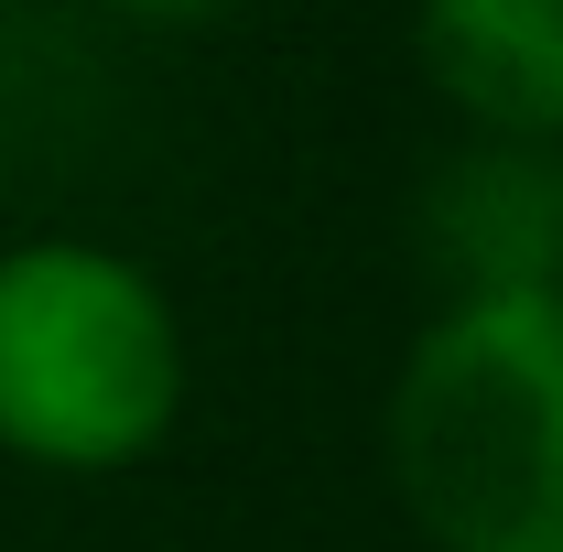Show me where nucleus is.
Returning <instances> with one entry per match:
<instances>
[{"label":"nucleus","mask_w":563,"mask_h":552,"mask_svg":"<svg viewBox=\"0 0 563 552\" xmlns=\"http://www.w3.org/2000/svg\"><path fill=\"white\" fill-rule=\"evenodd\" d=\"M379 455L433 552H563V292H455L401 346Z\"/></svg>","instance_id":"nucleus-1"},{"label":"nucleus","mask_w":563,"mask_h":552,"mask_svg":"<svg viewBox=\"0 0 563 552\" xmlns=\"http://www.w3.org/2000/svg\"><path fill=\"white\" fill-rule=\"evenodd\" d=\"M196 346L174 292L109 239L0 250V455L33 477H120L174 444Z\"/></svg>","instance_id":"nucleus-2"},{"label":"nucleus","mask_w":563,"mask_h":552,"mask_svg":"<svg viewBox=\"0 0 563 552\" xmlns=\"http://www.w3.org/2000/svg\"><path fill=\"white\" fill-rule=\"evenodd\" d=\"M412 250L433 292H563V141L466 131L412 196Z\"/></svg>","instance_id":"nucleus-3"},{"label":"nucleus","mask_w":563,"mask_h":552,"mask_svg":"<svg viewBox=\"0 0 563 552\" xmlns=\"http://www.w3.org/2000/svg\"><path fill=\"white\" fill-rule=\"evenodd\" d=\"M422 87L488 141H563V0H412Z\"/></svg>","instance_id":"nucleus-4"},{"label":"nucleus","mask_w":563,"mask_h":552,"mask_svg":"<svg viewBox=\"0 0 563 552\" xmlns=\"http://www.w3.org/2000/svg\"><path fill=\"white\" fill-rule=\"evenodd\" d=\"M109 11H131V22H217L228 0H109Z\"/></svg>","instance_id":"nucleus-5"}]
</instances>
